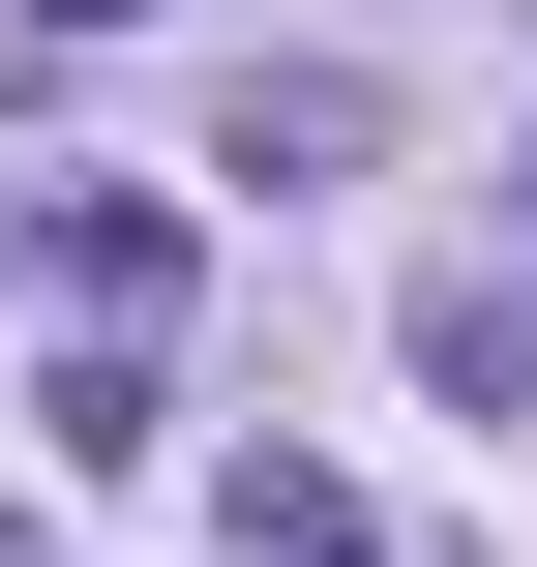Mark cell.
<instances>
[{
  "label": "cell",
  "mask_w": 537,
  "mask_h": 567,
  "mask_svg": "<svg viewBox=\"0 0 537 567\" xmlns=\"http://www.w3.org/2000/svg\"><path fill=\"white\" fill-rule=\"evenodd\" d=\"M30 269H60V329H90V359H149V299H179V209H149V179H60V209H30Z\"/></svg>",
  "instance_id": "cell-1"
},
{
  "label": "cell",
  "mask_w": 537,
  "mask_h": 567,
  "mask_svg": "<svg viewBox=\"0 0 537 567\" xmlns=\"http://www.w3.org/2000/svg\"><path fill=\"white\" fill-rule=\"evenodd\" d=\"M359 150H389L359 60H269V90H239V179H359Z\"/></svg>",
  "instance_id": "cell-2"
},
{
  "label": "cell",
  "mask_w": 537,
  "mask_h": 567,
  "mask_svg": "<svg viewBox=\"0 0 537 567\" xmlns=\"http://www.w3.org/2000/svg\"><path fill=\"white\" fill-rule=\"evenodd\" d=\"M419 359H448L478 419H537V299H508V269H448V299H419Z\"/></svg>",
  "instance_id": "cell-3"
},
{
  "label": "cell",
  "mask_w": 537,
  "mask_h": 567,
  "mask_svg": "<svg viewBox=\"0 0 537 567\" xmlns=\"http://www.w3.org/2000/svg\"><path fill=\"white\" fill-rule=\"evenodd\" d=\"M209 538H239V567H359V508H329L299 449H239V478H209Z\"/></svg>",
  "instance_id": "cell-4"
},
{
  "label": "cell",
  "mask_w": 537,
  "mask_h": 567,
  "mask_svg": "<svg viewBox=\"0 0 537 567\" xmlns=\"http://www.w3.org/2000/svg\"><path fill=\"white\" fill-rule=\"evenodd\" d=\"M30 30H120V0H30Z\"/></svg>",
  "instance_id": "cell-5"
},
{
  "label": "cell",
  "mask_w": 537,
  "mask_h": 567,
  "mask_svg": "<svg viewBox=\"0 0 537 567\" xmlns=\"http://www.w3.org/2000/svg\"><path fill=\"white\" fill-rule=\"evenodd\" d=\"M0 567H30V508H0Z\"/></svg>",
  "instance_id": "cell-6"
},
{
  "label": "cell",
  "mask_w": 537,
  "mask_h": 567,
  "mask_svg": "<svg viewBox=\"0 0 537 567\" xmlns=\"http://www.w3.org/2000/svg\"><path fill=\"white\" fill-rule=\"evenodd\" d=\"M508 179H537V150H508Z\"/></svg>",
  "instance_id": "cell-7"
}]
</instances>
